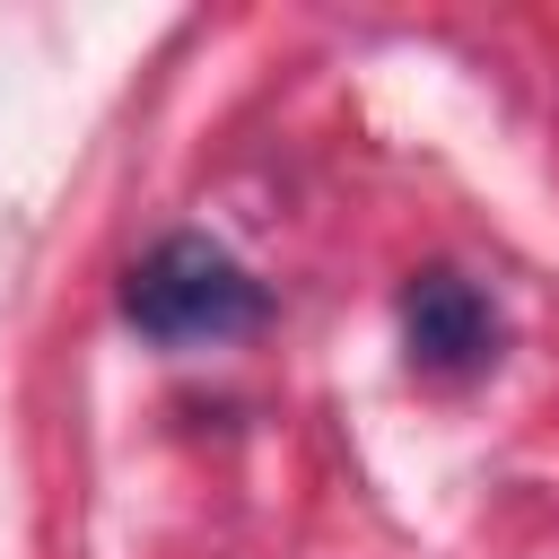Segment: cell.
Returning a JSON list of instances; mask_svg holds the SVG:
<instances>
[{"instance_id":"1","label":"cell","mask_w":559,"mask_h":559,"mask_svg":"<svg viewBox=\"0 0 559 559\" xmlns=\"http://www.w3.org/2000/svg\"><path fill=\"white\" fill-rule=\"evenodd\" d=\"M122 314H131L157 349H210V341H236V332L262 323V280H253L227 245H210V236H166V245L131 271Z\"/></svg>"},{"instance_id":"2","label":"cell","mask_w":559,"mask_h":559,"mask_svg":"<svg viewBox=\"0 0 559 559\" xmlns=\"http://www.w3.org/2000/svg\"><path fill=\"white\" fill-rule=\"evenodd\" d=\"M402 349L419 376H480L498 358V306L463 271H428L402 288Z\"/></svg>"}]
</instances>
